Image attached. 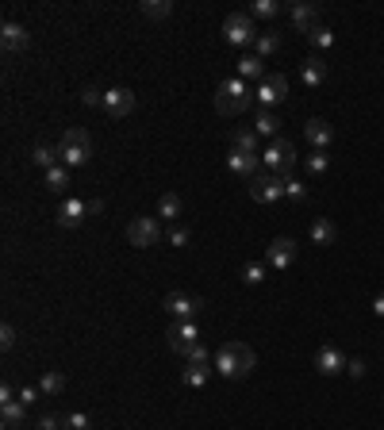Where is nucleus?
Segmentation results:
<instances>
[{
  "mask_svg": "<svg viewBox=\"0 0 384 430\" xmlns=\"http://www.w3.org/2000/svg\"><path fill=\"white\" fill-rule=\"evenodd\" d=\"M81 104H85V108H104V89L85 85V89H81Z\"/></svg>",
  "mask_w": 384,
  "mask_h": 430,
  "instance_id": "72a5a7b5",
  "label": "nucleus"
},
{
  "mask_svg": "<svg viewBox=\"0 0 384 430\" xmlns=\"http://www.w3.org/2000/svg\"><path fill=\"white\" fill-rule=\"evenodd\" d=\"M85 204H89V215H100V212H104V200H85Z\"/></svg>",
  "mask_w": 384,
  "mask_h": 430,
  "instance_id": "49530a36",
  "label": "nucleus"
},
{
  "mask_svg": "<svg viewBox=\"0 0 384 430\" xmlns=\"http://www.w3.org/2000/svg\"><path fill=\"white\" fill-rule=\"evenodd\" d=\"M0 419H4V426L8 430H16L27 419V407L20 404V399H12V404H0Z\"/></svg>",
  "mask_w": 384,
  "mask_h": 430,
  "instance_id": "393cba45",
  "label": "nucleus"
},
{
  "mask_svg": "<svg viewBox=\"0 0 384 430\" xmlns=\"http://www.w3.org/2000/svg\"><path fill=\"white\" fill-rule=\"evenodd\" d=\"M212 365H215V372H219V377L238 380V377H250V372H254L258 353H254V346H246V342H223V346L215 350Z\"/></svg>",
  "mask_w": 384,
  "mask_h": 430,
  "instance_id": "f257e3e1",
  "label": "nucleus"
},
{
  "mask_svg": "<svg viewBox=\"0 0 384 430\" xmlns=\"http://www.w3.org/2000/svg\"><path fill=\"white\" fill-rule=\"evenodd\" d=\"M185 212V204H181V196L177 193H165L162 200H158V219H170V223H177V215Z\"/></svg>",
  "mask_w": 384,
  "mask_h": 430,
  "instance_id": "b1692460",
  "label": "nucleus"
},
{
  "mask_svg": "<svg viewBox=\"0 0 384 430\" xmlns=\"http://www.w3.org/2000/svg\"><path fill=\"white\" fill-rule=\"evenodd\" d=\"M288 16H292V27L300 35H312L315 27H319V8H315V4H292V8H288Z\"/></svg>",
  "mask_w": 384,
  "mask_h": 430,
  "instance_id": "2eb2a0df",
  "label": "nucleus"
},
{
  "mask_svg": "<svg viewBox=\"0 0 384 430\" xmlns=\"http://www.w3.org/2000/svg\"><path fill=\"white\" fill-rule=\"evenodd\" d=\"M162 308L173 315V319H192L196 323V315H204V308H208V300L204 296H192V292H170L162 300Z\"/></svg>",
  "mask_w": 384,
  "mask_h": 430,
  "instance_id": "1a4fd4ad",
  "label": "nucleus"
},
{
  "mask_svg": "<svg viewBox=\"0 0 384 430\" xmlns=\"http://www.w3.org/2000/svg\"><path fill=\"white\" fill-rule=\"evenodd\" d=\"M212 372H215V365H185V369H181V380H185L189 388H204Z\"/></svg>",
  "mask_w": 384,
  "mask_h": 430,
  "instance_id": "4be33fe9",
  "label": "nucleus"
},
{
  "mask_svg": "<svg viewBox=\"0 0 384 430\" xmlns=\"http://www.w3.org/2000/svg\"><path fill=\"white\" fill-rule=\"evenodd\" d=\"M238 77L242 81H261V77H265V58H258V54H242V58H238Z\"/></svg>",
  "mask_w": 384,
  "mask_h": 430,
  "instance_id": "aec40b11",
  "label": "nucleus"
},
{
  "mask_svg": "<svg viewBox=\"0 0 384 430\" xmlns=\"http://www.w3.org/2000/svg\"><path fill=\"white\" fill-rule=\"evenodd\" d=\"M238 276H242V284H250V289H254V284H261V281L269 276V265H265V262H246Z\"/></svg>",
  "mask_w": 384,
  "mask_h": 430,
  "instance_id": "bb28decb",
  "label": "nucleus"
},
{
  "mask_svg": "<svg viewBox=\"0 0 384 430\" xmlns=\"http://www.w3.org/2000/svg\"><path fill=\"white\" fill-rule=\"evenodd\" d=\"M54 150H58V161H62L65 169H81L92 158V135H89L85 127H70L58 139V146H54Z\"/></svg>",
  "mask_w": 384,
  "mask_h": 430,
  "instance_id": "7ed1b4c3",
  "label": "nucleus"
},
{
  "mask_svg": "<svg viewBox=\"0 0 384 430\" xmlns=\"http://www.w3.org/2000/svg\"><path fill=\"white\" fill-rule=\"evenodd\" d=\"M258 27H254V16L250 12H231L227 20H223V39H227L231 46H250L258 43Z\"/></svg>",
  "mask_w": 384,
  "mask_h": 430,
  "instance_id": "423d86ee",
  "label": "nucleus"
},
{
  "mask_svg": "<svg viewBox=\"0 0 384 430\" xmlns=\"http://www.w3.org/2000/svg\"><path fill=\"white\" fill-rule=\"evenodd\" d=\"M327 166H331V154H327V150H315V154L307 158V173H312V177L327 173Z\"/></svg>",
  "mask_w": 384,
  "mask_h": 430,
  "instance_id": "f704fd0d",
  "label": "nucleus"
},
{
  "mask_svg": "<svg viewBox=\"0 0 384 430\" xmlns=\"http://www.w3.org/2000/svg\"><path fill=\"white\" fill-rule=\"evenodd\" d=\"M104 112L111 119H124L135 112V92L124 89V85H116V89H104Z\"/></svg>",
  "mask_w": 384,
  "mask_h": 430,
  "instance_id": "9b49d317",
  "label": "nucleus"
},
{
  "mask_svg": "<svg viewBox=\"0 0 384 430\" xmlns=\"http://www.w3.org/2000/svg\"><path fill=\"white\" fill-rule=\"evenodd\" d=\"M85 215H89V204L85 200H77V196H70V200H62V208H58V227H65V231H73V227H81L85 223Z\"/></svg>",
  "mask_w": 384,
  "mask_h": 430,
  "instance_id": "ddd939ff",
  "label": "nucleus"
},
{
  "mask_svg": "<svg viewBox=\"0 0 384 430\" xmlns=\"http://www.w3.org/2000/svg\"><path fill=\"white\" fill-rule=\"evenodd\" d=\"M189 238H192L189 227H177V223L170 227V246H189Z\"/></svg>",
  "mask_w": 384,
  "mask_h": 430,
  "instance_id": "a19ab883",
  "label": "nucleus"
},
{
  "mask_svg": "<svg viewBox=\"0 0 384 430\" xmlns=\"http://www.w3.org/2000/svg\"><path fill=\"white\" fill-rule=\"evenodd\" d=\"M254 46H258V58H269V54L280 50V35H277V31H261Z\"/></svg>",
  "mask_w": 384,
  "mask_h": 430,
  "instance_id": "7c9ffc66",
  "label": "nucleus"
},
{
  "mask_svg": "<svg viewBox=\"0 0 384 430\" xmlns=\"http://www.w3.org/2000/svg\"><path fill=\"white\" fill-rule=\"evenodd\" d=\"M334 238H339V227H334L331 219H315L312 223V242L315 246H331Z\"/></svg>",
  "mask_w": 384,
  "mask_h": 430,
  "instance_id": "5701e85b",
  "label": "nucleus"
},
{
  "mask_svg": "<svg viewBox=\"0 0 384 430\" xmlns=\"http://www.w3.org/2000/svg\"><path fill=\"white\" fill-rule=\"evenodd\" d=\"M315 369L323 372V377H334V372H346V353L339 346H323L315 353Z\"/></svg>",
  "mask_w": 384,
  "mask_h": 430,
  "instance_id": "f3484780",
  "label": "nucleus"
},
{
  "mask_svg": "<svg viewBox=\"0 0 384 430\" xmlns=\"http://www.w3.org/2000/svg\"><path fill=\"white\" fill-rule=\"evenodd\" d=\"M292 257H296V238L280 235V238H273V242H269L265 265H269V269H288V265H292Z\"/></svg>",
  "mask_w": 384,
  "mask_h": 430,
  "instance_id": "f8f14e48",
  "label": "nucleus"
},
{
  "mask_svg": "<svg viewBox=\"0 0 384 430\" xmlns=\"http://www.w3.org/2000/svg\"><path fill=\"white\" fill-rule=\"evenodd\" d=\"M127 242L146 250V246H158L162 242V219L158 215H135L127 223Z\"/></svg>",
  "mask_w": 384,
  "mask_h": 430,
  "instance_id": "0eeeda50",
  "label": "nucleus"
},
{
  "mask_svg": "<svg viewBox=\"0 0 384 430\" xmlns=\"http://www.w3.org/2000/svg\"><path fill=\"white\" fill-rule=\"evenodd\" d=\"M254 131L258 135H265L269 142L277 139V131H280V119L273 116V112H258V119H254Z\"/></svg>",
  "mask_w": 384,
  "mask_h": 430,
  "instance_id": "cd10ccee",
  "label": "nucleus"
},
{
  "mask_svg": "<svg viewBox=\"0 0 384 430\" xmlns=\"http://www.w3.org/2000/svg\"><path fill=\"white\" fill-rule=\"evenodd\" d=\"M304 139L312 142L315 150H327L334 142V127L327 119H307V127H304Z\"/></svg>",
  "mask_w": 384,
  "mask_h": 430,
  "instance_id": "a211bd4d",
  "label": "nucleus"
},
{
  "mask_svg": "<svg viewBox=\"0 0 384 430\" xmlns=\"http://www.w3.org/2000/svg\"><path fill=\"white\" fill-rule=\"evenodd\" d=\"M227 169L250 181L254 173H261L265 166H261V154H238V150H231V154H227Z\"/></svg>",
  "mask_w": 384,
  "mask_h": 430,
  "instance_id": "dca6fc26",
  "label": "nucleus"
},
{
  "mask_svg": "<svg viewBox=\"0 0 384 430\" xmlns=\"http://www.w3.org/2000/svg\"><path fill=\"white\" fill-rule=\"evenodd\" d=\"M16 338H20V334H16V327H12V323H4V327H0V346L12 350V346H16Z\"/></svg>",
  "mask_w": 384,
  "mask_h": 430,
  "instance_id": "79ce46f5",
  "label": "nucleus"
},
{
  "mask_svg": "<svg viewBox=\"0 0 384 430\" xmlns=\"http://www.w3.org/2000/svg\"><path fill=\"white\" fill-rule=\"evenodd\" d=\"M373 315H380V319H384V292L373 296Z\"/></svg>",
  "mask_w": 384,
  "mask_h": 430,
  "instance_id": "a18cd8bd",
  "label": "nucleus"
},
{
  "mask_svg": "<svg viewBox=\"0 0 384 430\" xmlns=\"http://www.w3.org/2000/svg\"><path fill=\"white\" fill-rule=\"evenodd\" d=\"M165 338H170V350L181 353V358H189V353L200 346V327H196L192 319H177L170 330H165Z\"/></svg>",
  "mask_w": 384,
  "mask_h": 430,
  "instance_id": "9d476101",
  "label": "nucleus"
},
{
  "mask_svg": "<svg viewBox=\"0 0 384 430\" xmlns=\"http://www.w3.org/2000/svg\"><path fill=\"white\" fill-rule=\"evenodd\" d=\"M285 196H288V200H304V196H307V188L300 185L292 173H288V177H285Z\"/></svg>",
  "mask_w": 384,
  "mask_h": 430,
  "instance_id": "4c0bfd02",
  "label": "nucleus"
},
{
  "mask_svg": "<svg viewBox=\"0 0 384 430\" xmlns=\"http://www.w3.org/2000/svg\"><path fill=\"white\" fill-rule=\"evenodd\" d=\"M261 166H265L269 173H277V177H288V169L296 166V146L277 135L265 150H261Z\"/></svg>",
  "mask_w": 384,
  "mask_h": 430,
  "instance_id": "20e7f679",
  "label": "nucleus"
},
{
  "mask_svg": "<svg viewBox=\"0 0 384 430\" xmlns=\"http://www.w3.org/2000/svg\"><path fill=\"white\" fill-rule=\"evenodd\" d=\"M231 146H235L238 154H261V150H258V131L254 127H238L235 135H231Z\"/></svg>",
  "mask_w": 384,
  "mask_h": 430,
  "instance_id": "412c9836",
  "label": "nucleus"
},
{
  "mask_svg": "<svg viewBox=\"0 0 384 430\" xmlns=\"http://www.w3.org/2000/svg\"><path fill=\"white\" fill-rule=\"evenodd\" d=\"M307 39H312V46H315V50H331V46H334V31H331V27H315V31L312 35H307Z\"/></svg>",
  "mask_w": 384,
  "mask_h": 430,
  "instance_id": "473e14b6",
  "label": "nucleus"
},
{
  "mask_svg": "<svg viewBox=\"0 0 384 430\" xmlns=\"http://www.w3.org/2000/svg\"><path fill=\"white\" fill-rule=\"evenodd\" d=\"M65 185H70V169H65L62 161L46 169V188H50V193H65Z\"/></svg>",
  "mask_w": 384,
  "mask_h": 430,
  "instance_id": "c85d7f7f",
  "label": "nucleus"
},
{
  "mask_svg": "<svg viewBox=\"0 0 384 430\" xmlns=\"http://www.w3.org/2000/svg\"><path fill=\"white\" fill-rule=\"evenodd\" d=\"M300 77H304V85H307V89H319V85L327 81V62L319 58V54L304 58V65H300Z\"/></svg>",
  "mask_w": 384,
  "mask_h": 430,
  "instance_id": "6ab92c4d",
  "label": "nucleus"
},
{
  "mask_svg": "<svg viewBox=\"0 0 384 430\" xmlns=\"http://www.w3.org/2000/svg\"><path fill=\"white\" fill-rule=\"evenodd\" d=\"M277 12H280L277 0H254V8H250V16H265V20H273Z\"/></svg>",
  "mask_w": 384,
  "mask_h": 430,
  "instance_id": "c9c22d12",
  "label": "nucleus"
},
{
  "mask_svg": "<svg viewBox=\"0 0 384 430\" xmlns=\"http://www.w3.org/2000/svg\"><path fill=\"white\" fill-rule=\"evenodd\" d=\"M346 372H350L353 380H361L365 377V361L361 358H353V361H346Z\"/></svg>",
  "mask_w": 384,
  "mask_h": 430,
  "instance_id": "37998d69",
  "label": "nucleus"
},
{
  "mask_svg": "<svg viewBox=\"0 0 384 430\" xmlns=\"http://www.w3.org/2000/svg\"><path fill=\"white\" fill-rule=\"evenodd\" d=\"M285 100H288V77L285 73H265L254 89V104H261V112H273Z\"/></svg>",
  "mask_w": 384,
  "mask_h": 430,
  "instance_id": "39448f33",
  "label": "nucleus"
},
{
  "mask_svg": "<svg viewBox=\"0 0 384 430\" xmlns=\"http://www.w3.org/2000/svg\"><path fill=\"white\" fill-rule=\"evenodd\" d=\"M65 430H92V419L85 411H73V415H65Z\"/></svg>",
  "mask_w": 384,
  "mask_h": 430,
  "instance_id": "e433bc0d",
  "label": "nucleus"
},
{
  "mask_svg": "<svg viewBox=\"0 0 384 430\" xmlns=\"http://www.w3.org/2000/svg\"><path fill=\"white\" fill-rule=\"evenodd\" d=\"M62 388H65V377H62L58 369H46V372H43V380H39V392H43L46 399H54Z\"/></svg>",
  "mask_w": 384,
  "mask_h": 430,
  "instance_id": "a878e982",
  "label": "nucleus"
},
{
  "mask_svg": "<svg viewBox=\"0 0 384 430\" xmlns=\"http://www.w3.org/2000/svg\"><path fill=\"white\" fill-rule=\"evenodd\" d=\"M27 43H31V35L23 31V23L4 20V27H0V46H4V54H20V50H27Z\"/></svg>",
  "mask_w": 384,
  "mask_h": 430,
  "instance_id": "4468645a",
  "label": "nucleus"
},
{
  "mask_svg": "<svg viewBox=\"0 0 384 430\" xmlns=\"http://www.w3.org/2000/svg\"><path fill=\"white\" fill-rule=\"evenodd\" d=\"M212 104H215V112H219L223 119H235V116H242V112L254 108V89H250V81H242V77H227V81H219Z\"/></svg>",
  "mask_w": 384,
  "mask_h": 430,
  "instance_id": "f03ea898",
  "label": "nucleus"
},
{
  "mask_svg": "<svg viewBox=\"0 0 384 430\" xmlns=\"http://www.w3.org/2000/svg\"><path fill=\"white\" fill-rule=\"evenodd\" d=\"M250 196H254L258 204H280V200H285V177L261 169V173L250 177Z\"/></svg>",
  "mask_w": 384,
  "mask_h": 430,
  "instance_id": "6e6552de",
  "label": "nucleus"
},
{
  "mask_svg": "<svg viewBox=\"0 0 384 430\" xmlns=\"http://www.w3.org/2000/svg\"><path fill=\"white\" fill-rule=\"evenodd\" d=\"M39 430H65V415H39Z\"/></svg>",
  "mask_w": 384,
  "mask_h": 430,
  "instance_id": "58836bf2",
  "label": "nucleus"
},
{
  "mask_svg": "<svg viewBox=\"0 0 384 430\" xmlns=\"http://www.w3.org/2000/svg\"><path fill=\"white\" fill-rule=\"evenodd\" d=\"M39 396H43L39 388H20V404H23V407H31V404H35V399H39Z\"/></svg>",
  "mask_w": 384,
  "mask_h": 430,
  "instance_id": "c03bdc74",
  "label": "nucleus"
},
{
  "mask_svg": "<svg viewBox=\"0 0 384 430\" xmlns=\"http://www.w3.org/2000/svg\"><path fill=\"white\" fill-rule=\"evenodd\" d=\"M138 12H143L146 20H165V16L173 12V4H170V0H143V4H138Z\"/></svg>",
  "mask_w": 384,
  "mask_h": 430,
  "instance_id": "c756f323",
  "label": "nucleus"
},
{
  "mask_svg": "<svg viewBox=\"0 0 384 430\" xmlns=\"http://www.w3.org/2000/svg\"><path fill=\"white\" fill-rule=\"evenodd\" d=\"M212 358H215V353H208V346H196L185 361H189V365H212Z\"/></svg>",
  "mask_w": 384,
  "mask_h": 430,
  "instance_id": "ea45409f",
  "label": "nucleus"
},
{
  "mask_svg": "<svg viewBox=\"0 0 384 430\" xmlns=\"http://www.w3.org/2000/svg\"><path fill=\"white\" fill-rule=\"evenodd\" d=\"M31 161H35V166H43V169H50V166H58V150H50L46 142H39V146L31 150Z\"/></svg>",
  "mask_w": 384,
  "mask_h": 430,
  "instance_id": "2f4dec72",
  "label": "nucleus"
}]
</instances>
